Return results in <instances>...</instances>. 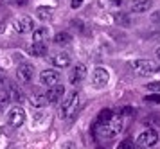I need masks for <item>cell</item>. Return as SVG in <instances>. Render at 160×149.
<instances>
[{
	"instance_id": "cell-1",
	"label": "cell",
	"mask_w": 160,
	"mask_h": 149,
	"mask_svg": "<svg viewBox=\"0 0 160 149\" xmlns=\"http://www.w3.org/2000/svg\"><path fill=\"white\" fill-rule=\"evenodd\" d=\"M128 113H133V108H122L121 112H113V115L110 117L106 122H101V124H95V135L102 138V140H110V138H113L117 137L124 128V121H126V117Z\"/></svg>"
},
{
	"instance_id": "cell-2",
	"label": "cell",
	"mask_w": 160,
	"mask_h": 149,
	"mask_svg": "<svg viewBox=\"0 0 160 149\" xmlns=\"http://www.w3.org/2000/svg\"><path fill=\"white\" fill-rule=\"evenodd\" d=\"M130 70L138 77H148L158 72V65L151 59H133L130 61Z\"/></svg>"
},
{
	"instance_id": "cell-3",
	"label": "cell",
	"mask_w": 160,
	"mask_h": 149,
	"mask_svg": "<svg viewBox=\"0 0 160 149\" xmlns=\"http://www.w3.org/2000/svg\"><path fill=\"white\" fill-rule=\"evenodd\" d=\"M78 104H79V93L78 92H72L68 97H67L65 101H63V104H61V112H59V115L63 117V119H67V117H70V115L78 110Z\"/></svg>"
},
{
	"instance_id": "cell-4",
	"label": "cell",
	"mask_w": 160,
	"mask_h": 149,
	"mask_svg": "<svg viewBox=\"0 0 160 149\" xmlns=\"http://www.w3.org/2000/svg\"><path fill=\"white\" fill-rule=\"evenodd\" d=\"M137 142L140 147H153V146H157V142H158V133L155 129H146V131H142L137 137Z\"/></svg>"
},
{
	"instance_id": "cell-5",
	"label": "cell",
	"mask_w": 160,
	"mask_h": 149,
	"mask_svg": "<svg viewBox=\"0 0 160 149\" xmlns=\"http://www.w3.org/2000/svg\"><path fill=\"white\" fill-rule=\"evenodd\" d=\"M110 81V74L104 67H97L94 72H92V85L94 88H104Z\"/></svg>"
},
{
	"instance_id": "cell-6",
	"label": "cell",
	"mask_w": 160,
	"mask_h": 149,
	"mask_svg": "<svg viewBox=\"0 0 160 149\" xmlns=\"http://www.w3.org/2000/svg\"><path fill=\"white\" fill-rule=\"evenodd\" d=\"M8 122H9V126H13V128L23 126V122H25V112L20 106H13L8 112Z\"/></svg>"
},
{
	"instance_id": "cell-7",
	"label": "cell",
	"mask_w": 160,
	"mask_h": 149,
	"mask_svg": "<svg viewBox=\"0 0 160 149\" xmlns=\"http://www.w3.org/2000/svg\"><path fill=\"white\" fill-rule=\"evenodd\" d=\"M13 29L16 32H20V34H25V32L34 31V22H32L31 16H20V18H16L13 22Z\"/></svg>"
},
{
	"instance_id": "cell-8",
	"label": "cell",
	"mask_w": 160,
	"mask_h": 149,
	"mask_svg": "<svg viewBox=\"0 0 160 149\" xmlns=\"http://www.w3.org/2000/svg\"><path fill=\"white\" fill-rule=\"evenodd\" d=\"M34 76V67L31 63H20L16 68V79L20 83H29Z\"/></svg>"
},
{
	"instance_id": "cell-9",
	"label": "cell",
	"mask_w": 160,
	"mask_h": 149,
	"mask_svg": "<svg viewBox=\"0 0 160 149\" xmlns=\"http://www.w3.org/2000/svg\"><path fill=\"white\" fill-rule=\"evenodd\" d=\"M59 79H61V76H59V72L54 70V68H47V70H43L42 74H40V81H42V85H47V86L58 85Z\"/></svg>"
},
{
	"instance_id": "cell-10",
	"label": "cell",
	"mask_w": 160,
	"mask_h": 149,
	"mask_svg": "<svg viewBox=\"0 0 160 149\" xmlns=\"http://www.w3.org/2000/svg\"><path fill=\"white\" fill-rule=\"evenodd\" d=\"M63 93H65V86L58 83V85H54V86L49 88V92H47V101H49L51 104H56V102L61 101Z\"/></svg>"
},
{
	"instance_id": "cell-11",
	"label": "cell",
	"mask_w": 160,
	"mask_h": 149,
	"mask_svg": "<svg viewBox=\"0 0 160 149\" xmlns=\"http://www.w3.org/2000/svg\"><path fill=\"white\" fill-rule=\"evenodd\" d=\"M29 102L32 104V106H36V108H42V106H45L49 101H47V93H43L40 88H34L32 92H31V95H29Z\"/></svg>"
},
{
	"instance_id": "cell-12",
	"label": "cell",
	"mask_w": 160,
	"mask_h": 149,
	"mask_svg": "<svg viewBox=\"0 0 160 149\" xmlns=\"http://www.w3.org/2000/svg\"><path fill=\"white\" fill-rule=\"evenodd\" d=\"M87 77V67L85 65H76L72 68V74H70V83L72 85H79L83 83Z\"/></svg>"
},
{
	"instance_id": "cell-13",
	"label": "cell",
	"mask_w": 160,
	"mask_h": 149,
	"mask_svg": "<svg viewBox=\"0 0 160 149\" xmlns=\"http://www.w3.org/2000/svg\"><path fill=\"white\" fill-rule=\"evenodd\" d=\"M153 7V0H133L131 2V13H146Z\"/></svg>"
},
{
	"instance_id": "cell-14",
	"label": "cell",
	"mask_w": 160,
	"mask_h": 149,
	"mask_svg": "<svg viewBox=\"0 0 160 149\" xmlns=\"http://www.w3.org/2000/svg\"><path fill=\"white\" fill-rule=\"evenodd\" d=\"M52 65L54 67H58V68H65L70 65V54L68 52H58L56 56H52Z\"/></svg>"
},
{
	"instance_id": "cell-15",
	"label": "cell",
	"mask_w": 160,
	"mask_h": 149,
	"mask_svg": "<svg viewBox=\"0 0 160 149\" xmlns=\"http://www.w3.org/2000/svg\"><path fill=\"white\" fill-rule=\"evenodd\" d=\"M27 52L31 56H36V57H43L47 54V45L45 43H40V42H34L32 45L27 47Z\"/></svg>"
},
{
	"instance_id": "cell-16",
	"label": "cell",
	"mask_w": 160,
	"mask_h": 149,
	"mask_svg": "<svg viewBox=\"0 0 160 149\" xmlns=\"http://www.w3.org/2000/svg\"><path fill=\"white\" fill-rule=\"evenodd\" d=\"M8 92H9V99L15 101V102H18V104H22L23 101H25V93H23L16 85H9Z\"/></svg>"
},
{
	"instance_id": "cell-17",
	"label": "cell",
	"mask_w": 160,
	"mask_h": 149,
	"mask_svg": "<svg viewBox=\"0 0 160 149\" xmlns=\"http://www.w3.org/2000/svg\"><path fill=\"white\" fill-rule=\"evenodd\" d=\"M113 22H115L117 25H121V27H128V25H131L130 14L124 13V11H117V13H113Z\"/></svg>"
},
{
	"instance_id": "cell-18",
	"label": "cell",
	"mask_w": 160,
	"mask_h": 149,
	"mask_svg": "<svg viewBox=\"0 0 160 149\" xmlns=\"http://www.w3.org/2000/svg\"><path fill=\"white\" fill-rule=\"evenodd\" d=\"M36 14H38V18H40V20L47 22V20H51L52 16H54V9L49 7V6H40L36 9Z\"/></svg>"
},
{
	"instance_id": "cell-19",
	"label": "cell",
	"mask_w": 160,
	"mask_h": 149,
	"mask_svg": "<svg viewBox=\"0 0 160 149\" xmlns=\"http://www.w3.org/2000/svg\"><path fill=\"white\" fill-rule=\"evenodd\" d=\"M32 40H34V42H40V43H45L49 40V29L47 27L34 29V31H32Z\"/></svg>"
},
{
	"instance_id": "cell-20",
	"label": "cell",
	"mask_w": 160,
	"mask_h": 149,
	"mask_svg": "<svg viewBox=\"0 0 160 149\" xmlns=\"http://www.w3.org/2000/svg\"><path fill=\"white\" fill-rule=\"evenodd\" d=\"M72 42V36L68 34V32H58V34L54 36V43L56 45H67V43Z\"/></svg>"
},
{
	"instance_id": "cell-21",
	"label": "cell",
	"mask_w": 160,
	"mask_h": 149,
	"mask_svg": "<svg viewBox=\"0 0 160 149\" xmlns=\"http://www.w3.org/2000/svg\"><path fill=\"white\" fill-rule=\"evenodd\" d=\"M119 149H137V146H135V142L133 140H122V142L119 144Z\"/></svg>"
},
{
	"instance_id": "cell-22",
	"label": "cell",
	"mask_w": 160,
	"mask_h": 149,
	"mask_svg": "<svg viewBox=\"0 0 160 149\" xmlns=\"http://www.w3.org/2000/svg\"><path fill=\"white\" fill-rule=\"evenodd\" d=\"M146 88H148V90H151V92L160 93V81H157V83H148V85H146Z\"/></svg>"
},
{
	"instance_id": "cell-23",
	"label": "cell",
	"mask_w": 160,
	"mask_h": 149,
	"mask_svg": "<svg viewBox=\"0 0 160 149\" xmlns=\"http://www.w3.org/2000/svg\"><path fill=\"white\" fill-rule=\"evenodd\" d=\"M148 102H160V93H153V95H148L146 97Z\"/></svg>"
},
{
	"instance_id": "cell-24",
	"label": "cell",
	"mask_w": 160,
	"mask_h": 149,
	"mask_svg": "<svg viewBox=\"0 0 160 149\" xmlns=\"http://www.w3.org/2000/svg\"><path fill=\"white\" fill-rule=\"evenodd\" d=\"M151 22L157 23V25H160V11H155V13L151 14Z\"/></svg>"
},
{
	"instance_id": "cell-25",
	"label": "cell",
	"mask_w": 160,
	"mask_h": 149,
	"mask_svg": "<svg viewBox=\"0 0 160 149\" xmlns=\"http://www.w3.org/2000/svg\"><path fill=\"white\" fill-rule=\"evenodd\" d=\"M81 4H83V0H70V6H72V9L81 7Z\"/></svg>"
},
{
	"instance_id": "cell-26",
	"label": "cell",
	"mask_w": 160,
	"mask_h": 149,
	"mask_svg": "<svg viewBox=\"0 0 160 149\" xmlns=\"http://www.w3.org/2000/svg\"><path fill=\"white\" fill-rule=\"evenodd\" d=\"M25 2H27V0H16V4H20V6H22V4H25Z\"/></svg>"
},
{
	"instance_id": "cell-27",
	"label": "cell",
	"mask_w": 160,
	"mask_h": 149,
	"mask_svg": "<svg viewBox=\"0 0 160 149\" xmlns=\"http://www.w3.org/2000/svg\"><path fill=\"white\" fill-rule=\"evenodd\" d=\"M157 57H158V59H160V49L157 50Z\"/></svg>"
},
{
	"instance_id": "cell-28",
	"label": "cell",
	"mask_w": 160,
	"mask_h": 149,
	"mask_svg": "<svg viewBox=\"0 0 160 149\" xmlns=\"http://www.w3.org/2000/svg\"><path fill=\"white\" fill-rule=\"evenodd\" d=\"M6 2H16V0H6Z\"/></svg>"
},
{
	"instance_id": "cell-29",
	"label": "cell",
	"mask_w": 160,
	"mask_h": 149,
	"mask_svg": "<svg viewBox=\"0 0 160 149\" xmlns=\"http://www.w3.org/2000/svg\"><path fill=\"white\" fill-rule=\"evenodd\" d=\"M97 149H104V147H97Z\"/></svg>"
}]
</instances>
